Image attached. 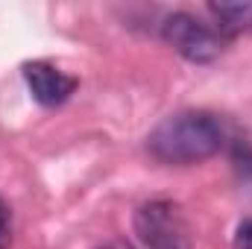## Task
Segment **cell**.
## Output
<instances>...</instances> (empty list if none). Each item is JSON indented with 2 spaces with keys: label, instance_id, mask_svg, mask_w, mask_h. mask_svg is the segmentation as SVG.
<instances>
[{
  "label": "cell",
  "instance_id": "2",
  "mask_svg": "<svg viewBox=\"0 0 252 249\" xmlns=\"http://www.w3.org/2000/svg\"><path fill=\"white\" fill-rule=\"evenodd\" d=\"M135 232L147 249H193L182 208L170 199L144 202L135 211Z\"/></svg>",
  "mask_w": 252,
  "mask_h": 249
},
{
  "label": "cell",
  "instance_id": "6",
  "mask_svg": "<svg viewBox=\"0 0 252 249\" xmlns=\"http://www.w3.org/2000/svg\"><path fill=\"white\" fill-rule=\"evenodd\" d=\"M9 244H12V214L0 196V249H9Z\"/></svg>",
  "mask_w": 252,
  "mask_h": 249
},
{
  "label": "cell",
  "instance_id": "1",
  "mask_svg": "<svg viewBox=\"0 0 252 249\" xmlns=\"http://www.w3.org/2000/svg\"><path fill=\"white\" fill-rule=\"evenodd\" d=\"M223 124L211 112H179L164 118L147 138L153 158L164 164H196L220 153Z\"/></svg>",
  "mask_w": 252,
  "mask_h": 249
},
{
  "label": "cell",
  "instance_id": "9",
  "mask_svg": "<svg viewBox=\"0 0 252 249\" xmlns=\"http://www.w3.org/2000/svg\"><path fill=\"white\" fill-rule=\"evenodd\" d=\"M97 249H132V247L124 244V241H115V244H103V247H97Z\"/></svg>",
  "mask_w": 252,
  "mask_h": 249
},
{
  "label": "cell",
  "instance_id": "5",
  "mask_svg": "<svg viewBox=\"0 0 252 249\" xmlns=\"http://www.w3.org/2000/svg\"><path fill=\"white\" fill-rule=\"evenodd\" d=\"M208 15L214 18V30L226 41L252 27V3H208Z\"/></svg>",
  "mask_w": 252,
  "mask_h": 249
},
{
  "label": "cell",
  "instance_id": "8",
  "mask_svg": "<svg viewBox=\"0 0 252 249\" xmlns=\"http://www.w3.org/2000/svg\"><path fill=\"white\" fill-rule=\"evenodd\" d=\"M235 249H252V220H244L235 235Z\"/></svg>",
  "mask_w": 252,
  "mask_h": 249
},
{
  "label": "cell",
  "instance_id": "4",
  "mask_svg": "<svg viewBox=\"0 0 252 249\" xmlns=\"http://www.w3.org/2000/svg\"><path fill=\"white\" fill-rule=\"evenodd\" d=\"M24 79L32 91V100L53 109V106H62L64 100L76 91L79 79L59 70L56 64L50 62H27L24 64Z\"/></svg>",
  "mask_w": 252,
  "mask_h": 249
},
{
  "label": "cell",
  "instance_id": "3",
  "mask_svg": "<svg viewBox=\"0 0 252 249\" xmlns=\"http://www.w3.org/2000/svg\"><path fill=\"white\" fill-rule=\"evenodd\" d=\"M161 35L179 56L196 64L214 62L226 50V38L214 30V24H202L188 12H173L161 24Z\"/></svg>",
  "mask_w": 252,
  "mask_h": 249
},
{
  "label": "cell",
  "instance_id": "7",
  "mask_svg": "<svg viewBox=\"0 0 252 249\" xmlns=\"http://www.w3.org/2000/svg\"><path fill=\"white\" fill-rule=\"evenodd\" d=\"M235 164H238V170L244 176H252V147L250 144H244V141L235 144Z\"/></svg>",
  "mask_w": 252,
  "mask_h": 249
}]
</instances>
